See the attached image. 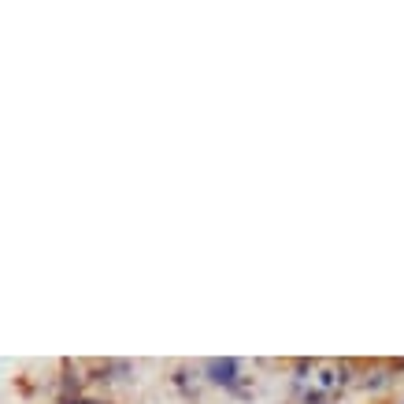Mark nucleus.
<instances>
[{"label": "nucleus", "mask_w": 404, "mask_h": 404, "mask_svg": "<svg viewBox=\"0 0 404 404\" xmlns=\"http://www.w3.org/2000/svg\"><path fill=\"white\" fill-rule=\"evenodd\" d=\"M208 371H212V378H215V382H226V386H234L237 364H234V360H212V364H208Z\"/></svg>", "instance_id": "obj_1"}]
</instances>
